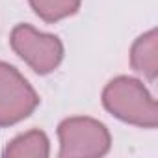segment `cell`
Wrapping results in <instances>:
<instances>
[{"label":"cell","mask_w":158,"mask_h":158,"mask_svg":"<svg viewBox=\"0 0 158 158\" xmlns=\"http://www.w3.org/2000/svg\"><path fill=\"white\" fill-rule=\"evenodd\" d=\"M10 45L13 52L37 74H48L63 60V43L58 35L43 34L30 24H17L11 30Z\"/></svg>","instance_id":"obj_3"},{"label":"cell","mask_w":158,"mask_h":158,"mask_svg":"<svg viewBox=\"0 0 158 158\" xmlns=\"http://www.w3.org/2000/svg\"><path fill=\"white\" fill-rule=\"evenodd\" d=\"M130 65L136 73L143 74L149 82H154L158 76V32L151 28L139 35L130 47Z\"/></svg>","instance_id":"obj_5"},{"label":"cell","mask_w":158,"mask_h":158,"mask_svg":"<svg viewBox=\"0 0 158 158\" xmlns=\"http://www.w3.org/2000/svg\"><path fill=\"white\" fill-rule=\"evenodd\" d=\"M32 10L45 23H58L80 10L82 0H28Z\"/></svg>","instance_id":"obj_7"},{"label":"cell","mask_w":158,"mask_h":158,"mask_svg":"<svg viewBox=\"0 0 158 158\" xmlns=\"http://www.w3.org/2000/svg\"><path fill=\"white\" fill-rule=\"evenodd\" d=\"M48 154H50L48 136L39 128L19 134L4 149V156L8 158H47Z\"/></svg>","instance_id":"obj_6"},{"label":"cell","mask_w":158,"mask_h":158,"mask_svg":"<svg viewBox=\"0 0 158 158\" xmlns=\"http://www.w3.org/2000/svg\"><path fill=\"white\" fill-rule=\"evenodd\" d=\"M102 106L123 123L156 128L158 106L141 80L132 76H115L102 89Z\"/></svg>","instance_id":"obj_1"},{"label":"cell","mask_w":158,"mask_h":158,"mask_svg":"<svg viewBox=\"0 0 158 158\" xmlns=\"http://www.w3.org/2000/svg\"><path fill=\"white\" fill-rule=\"evenodd\" d=\"M39 95L10 63L0 61V127H11L34 114Z\"/></svg>","instance_id":"obj_4"},{"label":"cell","mask_w":158,"mask_h":158,"mask_svg":"<svg viewBox=\"0 0 158 158\" xmlns=\"http://www.w3.org/2000/svg\"><path fill=\"white\" fill-rule=\"evenodd\" d=\"M60 158H97L112 147V136L104 123L93 117H67L58 125Z\"/></svg>","instance_id":"obj_2"}]
</instances>
